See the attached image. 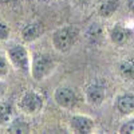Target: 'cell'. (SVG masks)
I'll list each match as a JSON object with an SVG mask.
<instances>
[{"instance_id":"obj_1","label":"cell","mask_w":134,"mask_h":134,"mask_svg":"<svg viewBox=\"0 0 134 134\" xmlns=\"http://www.w3.org/2000/svg\"><path fill=\"white\" fill-rule=\"evenodd\" d=\"M55 67L54 60L46 54H35L31 60V75L34 79L42 81L46 78Z\"/></svg>"},{"instance_id":"obj_2","label":"cell","mask_w":134,"mask_h":134,"mask_svg":"<svg viewBox=\"0 0 134 134\" xmlns=\"http://www.w3.org/2000/svg\"><path fill=\"white\" fill-rule=\"evenodd\" d=\"M44 97L36 90H28L21 95L19 100V109L26 114H36L43 109Z\"/></svg>"},{"instance_id":"obj_3","label":"cell","mask_w":134,"mask_h":134,"mask_svg":"<svg viewBox=\"0 0 134 134\" xmlns=\"http://www.w3.org/2000/svg\"><path fill=\"white\" fill-rule=\"evenodd\" d=\"M8 59L9 62L14 64V67H16L18 70H20L21 72L28 74L30 72V57L27 50L21 46V44H14L12 47H9L7 51Z\"/></svg>"},{"instance_id":"obj_4","label":"cell","mask_w":134,"mask_h":134,"mask_svg":"<svg viewBox=\"0 0 134 134\" xmlns=\"http://www.w3.org/2000/svg\"><path fill=\"white\" fill-rule=\"evenodd\" d=\"M74 42V34L71 28H59L52 34V44L55 50L60 52L69 51Z\"/></svg>"},{"instance_id":"obj_5","label":"cell","mask_w":134,"mask_h":134,"mask_svg":"<svg viewBox=\"0 0 134 134\" xmlns=\"http://www.w3.org/2000/svg\"><path fill=\"white\" fill-rule=\"evenodd\" d=\"M54 99H55V102H57L59 106L70 109L76 102V95L69 87H58L57 90H55Z\"/></svg>"},{"instance_id":"obj_6","label":"cell","mask_w":134,"mask_h":134,"mask_svg":"<svg viewBox=\"0 0 134 134\" xmlns=\"http://www.w3.org/2000/svg\"><path fill=\"white\" fill-rule=\"evenodd\" d=\"M70 127L75 133H90L94 127V121L85 115H74L70 119Z\"/></svg>"},{"instance_id":"obj_7","label":"cell","mask_w":134,"mask_h":134,"mask_svg":"<svg viewBox=\"0 0 134 134\" xmlns=\"http://www.w3.org/2000/svg\"><path fill=\"white\" fill-rule=\"evenodd\" d=\"M86 98H87V102L93 105V106H99L100 103L103 102L105 99V90L100 86L94 85L90 86L86 91Z\"/></svg>"},{"instance_id":"obj_8","label":"cell","mask_w":134,"mask_h":134,"mask_svg":"<svg viewBox=\"0 0 134 134\" xmlns=\"http://www.w3.org/2000/svg\"><path fill=\"white\" fill-rule=\"evenodd\" d=\"M42 34H43V26L40 23H30L21 30V38L26 42H34Z\"/></svg>"},{"instance_id":"obj_9","label":"cell","mask_w":134,"mask_h":134,"mask_svg":"<svg viewBox=\"0 0 134 134\" xmlns=\"http://www.w3.org/2000/svg\"><path fill=\"white\" fill-rule=\"evenodd\" d=\"M129 38H130V31L122 26H115L110 32V39L117 46L125 44L129 40Z\"/></svg>"},{"instance_id":"obj_10","label":"cell","mask_w":134,"mask_h":134,"mask_svg":"<svg viewBox=\"0 0 134 134\" xmlns=\"http://www.w3.org/2000/svg\"><path fill=\"white\" fill-rule=\"evenodd\" d=\"M118 110L124 114H130L134 113V95H122L118 98V102H117Z\"/></svg>"},{"instance_id":"obj_11","label":"cell","mask_w":134,"mask_h":134,"mask_svg":"<svg viewBox=\"0 0 134 134\" xmlns=\"http://www.w3.org/2000/svg\"><path fill=\"white\" fill-rule=\"evenodd\" d=\"M14 115L12 106L8 102H0V125H7Z\"/></svg>"},{"instance_id":"obj_12","label":"cell","mask_w":134,"mask_h":134,"mask_svg":"<svg viewBox=\"0 0 134 134\" xmlns=\"http://www.w3.org/2000/svg\"><path fill=\"white\" fill-rule=\"evenodd\" d=\"M118 8V3L114 2V0H109V2H105L100 4L99 7V15L103 18H110Z\"/></svg>"},{"instance_id":"obj_13","label":"cell","mask_w":134,"mask_h":134,"mask_svg":"<svg viewBox=\"0 0 134 134\" xmlns=\"http://www.w3.org/2000/svg\"><path fill=\"white\" fill-rule=\"evenodd\" d=\"M102 36H103V30H102V27H100L99 24H93L87 31V38H88V40H90L91 43L100 42Z\"/></svg>"},{"instance_id":"obj_14","label":"cell","mask_w":134,"mask_h":134,"mask_svg":"<svg viewBox=\"0 0 134 134\" xmlns=\"http://www.w3.org/2000/svg\"><path fill=\"white\" fill-rule=\"evenodd\" d=\"M119 71L122 74V76L125 78H134V62L133 60H124L119 64Z\"/></svg>"},{"instance_id":"obj_15","label":"cell","mask_w":134,"mask_h":134,"mask_svg":"<svg viewBox=\"0 0 134 134\" xmlns=\"http://www.w3.org/2000/svg\"><path fill=\"white\" fill-rule=\"evenodd\" d=\"M9 35V27L3 19H0V40H5Z\"/></svg>"},{"instance_id":"obj_16","label":"cell","mask_w":134,"mask_h":134,"mask_svg":"<svg viewBox=\"0 0 134 134\" xmlns=\"http://www.w3.org/2000/svg\"><path fill=\"white\" fill-rule=\"evenodd\" d=\"M8 74V62L4 57H0V78Z\"/></svg>"},{"instance_id":"obj_17","label":"cell","mask_w":134,"mask_h":134,"mask_svg":"<svg viewBox=\"0 0 134 134\" xmlns=\"http://www.w3.org/2000/svg\"><path fill=\"white\" fill-rule=\"evenodd\" d=\"M119 133H134V119L126 122L121 126L119 129Z\"/></svg>"},{"instance_id":"obj_18","label":"cell","mask_w":134,"mask_h":134,"mask_svg":"<svg viewBox=\"0 0 134 134\" xmlns=\"http://www.w3.org/2000/svg\"><path fill=\"white\" fill-rule=\"evenodd\" d=\"M4 93H5V85H4L2 81H0V97H2Z\"/></svg>"},{"instance_id":"obj_19","label":"cell","mask_w":134,"mask_h":134,"mask_svg":"<svg viewBox=\"0 0 134 134\" xmlns=\"http://www.w3.org/2000/svg\"><path fill=\"white\" fill-rule=\"evenodd\" d=\"M129 7H130V11L134 14V0H130V3H129Z\"/></svg>"},{"instance_id":"obj_20","label":"cell","mask_w":134,"mask_h":134,"mask_svg":"<svg viewBox=\"0 0 134 134\" xmlns=\"http://www.w3.org/2000/svg\"><path fill=\"white\" fill-rule=\"evenodd\" d=\"M79 2H82V3H86V2H88V0H79Z\"/></svg>"}]
</instances>
